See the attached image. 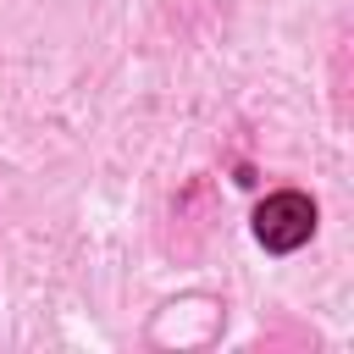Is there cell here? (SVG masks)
<instances>
[{
  "label": "cell",
  "mask_w": 354,
  "mask_h": 354,
  "mask_svg": "<svg viewBox=\"0 0 354 354\" xmlns=\"http://www.w3.org/2000/svg\"><path fill=\"white\" fill-rule=\"evenodd\" d=\"M310 232H315V205H310L304 194L282 188V194L260 199V210H254V238H260L266 249L288 254V249L310 243Z\"/></svg>",
  "instance_id": "cell-1"
}]
</instances>
